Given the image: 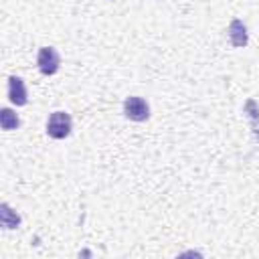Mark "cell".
<instances>
[{"label": "cell", "instance_id": "cell-3", "mask_svg": "<svg viewBox=\"0 0 259 259\" xmlns=\"http://www.w3.org/2000/svg\"><path fill=\"white\" fill-rule=\"evenodd\" d=\"M36 65L42 75H55L61 65V57L53 47H40L36 55Z\"/></svg>", "mask_w": 259, "mask_h": 259}, {"label": "cell", "instance_id": "cell-1", "mask_svg": "<svg viewBox=\"0 0 259 259\" xmlns=\"http://www.w3.org/2000/svg\"><path fill=\"white\" fill-rule=\"evenodd\" d=\"M73 130V119L65 111H53L47 119V134L55 140H65Z\"/></svg>", "mask_w": 259, "mask_h": 259}, {"label": "cell", "instance_id": "cell-5", "mask_svg": "<svg viewBox=\"0 0 259 259\" xmlns=\"http://www.w3.org/2000/svg\"><path fill=\"white\" fill-rule=\"evenodd\" d=\"M229 38H231V45L233 47H245L247 45V28H245V24L239 18H235L231 22V26H229Z\"/></svg>", "mask_w": 259, "mask_h": 259}, {"label": "cell", "instance_id": "cell-2", "mask_svg": "<svg viewBox=\"0 0 259 259\" xmlns=\"http://www.w3.org/2000/svg\"><path fill=\"white\" fill-rule=\"evenodd\" d=\"M123 113L132 121H146L150 117V105H148L146 99L132 95L123 101Z\"/></svg>", "mask_w": 259, "mask_h": 259}, {"label": "cell", "instance_id": "cell-4", "mask_svg": "<svg viewBox=\"0 0 259 259\" xmlns=\"http://www.w3.org/2000/svg\"><path fill=\"white\" fill-rule=\"evenodd\" d=\"M8 97L14 105H26L28 97H26V87H24V81L16 75L8 77Z\"/></svg>", "mask_w": 259, "mask_h": 259}, {"label": "cell", "instance_id": "cell-6", "mask_svg": "<svg viewBox=\"0 0 259 259\" xmlns=\"http://www.w3.org/2000/svg\"><path fill=\"white\" fill-rule=\"evenodd\" d=\"M0 125H2V130L10 132V130H16V127L20 125V119H18V115H16L12 109L2 107V109H0Z\"/></svg>", "mask_w": 259, "mask_h": 259}, {"label": "cell", "instance_id": "cell-7", "mask_svg": "<svg viewBox=\"0 0 259 259\" xmlns=\"http://www.w3.org/2000/svg\"><path fill=\"white\" fill-rule=\"evenodd\" d=\"M0 221H2V227L4 229H14V227L20 225V217L16 212H12V208L6 202L0 206Z\"/></svg>", "mask_w": 259, "mask_h": 259}]
</instances>
